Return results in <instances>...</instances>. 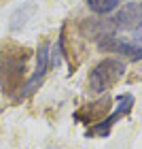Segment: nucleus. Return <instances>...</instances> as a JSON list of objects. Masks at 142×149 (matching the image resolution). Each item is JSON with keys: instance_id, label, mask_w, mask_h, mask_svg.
<instances>
[{"instance_id": "f257e3e1", "label": "nucleus", "mask_w": 142, "mask_h": 149, "mask_svg": "<svg viewBox=\"0 0 142 149\" xmlns=\"http://www.w3.org/2000/svg\"><path fill=\"white\" fill-rule=\"evenodd\" d=\"M26 58H28V49H19L13 45H6V51H0V85L9 94L21 87Z\"/></svg>"}, {"instance_id": "f03ea898", "label": "nucleus", "mask_w": 142, "mask_h": 149, "mask_svg": "<svg viewBox=\"0 0 142 149\" xmlns=\"http://www.w3.org/2000/svg\"><path fill=\"white\" fill-rule=\"evenodd\" d=\"M125 74V62L114 58H104L91 68L89 77H87V85H89L91 94H102L110 90L114 83H119V79Z\"/></svg>"}, {"instance_id": "7ed1b4c3", "label": "nucleus", "mask_w": 142, "mask_h": 149, "mask_svg": "<svg viewBox=\"0 0 142 149\" xmlns=\"http://www.w3.org/2000/svg\"><path fill=\"white\" fill-rule=\"evenodd\" d=\"M117 102H119V104H117V109L112 111V115L104 117L102 121L93 124L89 130H87V134H89V136H108V134H110V130H112V126L117 124L121 117H125V115L132 111V107H134V96H132V94H121Z\"/></svg>"}, {"instance_id": "20e7f679", "label": "nucleus", "mask_w": 142, "mask_h": 149, "mask_svg": "<svg viewBox=\"0 0 142 149\" xmlns=\"http://www.w3.org/2000/svg\"><path fill=\"white\" fill-rule=\"evenodd\" d=\"M98 49L102 53H119L130 62H138L142 60V47H138L136 43H127L121 40L114 34H104L102 38H98Z\"/></svg>"}, {"instance_id": "39448f33", "label": "nucleus", "mask_w": 142, "mask_h": 149, "mask_svg": "<svg viewBox=\"0 0 142 149\" xmlns=\"http://www.w3.org/2000/svg\"><path fill=\"white\" fill-rule=\"evenodd\" d=\"M51 45L45 43L38 47V56H36V70H34V74L28 79V83L23 85V90L19 92V98H28L30 94H34L36 90H38V85H40V81L45 79V74H47V70H49V66H51V62H49V56H51Z\"/></svg>"}, {"instance_id": "423d86ee", "label": "nucleus", "mask_w": 142, "mask_h": 149, "mask_svg": "<svg viewBox=\"0 0 142 149\" xmlns=\"http://www.w3.org/2000/svg\"><path fill=\"white\" fill-rule=\"evenodd\" d=\"M112 24H114V30H127V32H134V30L142 28L140 2H127V4H123V9L112 17Z\"/></svg>"}, {"instance_id": "0eeeda50", "label": "nucleus", "mask_w": 142, "mask_h": 149, "mask_svg": "<svg viewBox=\"0 0 142 149\" xmlns=\"http://www.w3.org/2000/svg\"><path fill=\"white\" fill-rule=\"evenodd\" d=\"M110 104H112V100L108 96H102L100 100H96V102L79 109L77 113H74V117H77L79 121H83V124H89V121L91 124H98V121H102L104 115L110 111Z\"/></svg>"}, {"instance_id": "6e6552de", "label": "nucleus", "mask_w": 142, "mask_h": 149, "mask_svg": "<svg viewBox=\"0 0 142 149\" xmlns=\"http://www.w3.org/2000/svg\"><path fill=\"white\" fill-rule=\"evenodd\" d=\"M81 32L87 38H102L104 34H112L114 32V24L112 19H85L81 24Z\"/></svg>"}, {"instance_id": "1a4fd4ad", "label": "nucleus", "mask_w": 142, "mask_h": 149, "mask_svg": "<svg viewBox=\"0 0 142 149\" xmlns=\"http://www.w3.org/2000/svg\"><path fill=\"white\" fill-rule=\"evenodd\" d=\"M119 2L121 0H85L87 9L91 13H96V15H108V13H112L119 6Z\"/></svg>"}, {"instance_id": "9d476101", "label": "nucleus", "mask_w": 142, "mask_h": 149, "mask_svg": "<svg viewBox=\"0 0 142 149\" xmlns=\"http://www.w3.org/2000/svg\"><path fill=\"white\" fill-rule=\"evenodd\" d=\"M140 11H142V2H140Z\"/></svg>"}]
</instances>
